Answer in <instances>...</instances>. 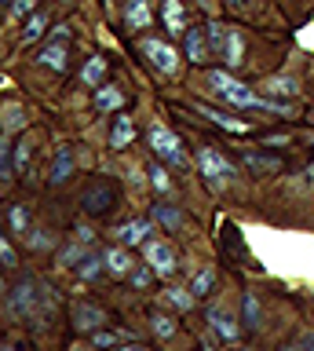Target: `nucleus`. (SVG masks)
Segmentation results:
<instances>
[{
  "instance_id": "obj_1",
  "label": "nucleus",
  "mask_w": 314,
  "mask_h": 351,
  "mask_svg": "<svg viewBox=\"0 0 314 351\" xmlns=\"http://www.w3.org/2000/svg\"><path fill=\"white\" fill-rule=\"evenodd\" d=\"M209 84H212V92L226 99V103H234V106H252V110H274V114H289V103H278V99H263V95H256L252 88H245V84H237L231 73H223V70H215L209 77Z\"/></svg>"
},
{
  "instance_id": "obj_2",
  "label": "nucleus",
  "mask_w": 314,
  "mask_h": 351,
  "mask_svg": "<svg viewBox=\"0 0 314 351\" xmlns=\"http://www.w3.org/2000/svg\"><path fill=\"white\" fill-rule=\"evenodd\" d=\"M12 311L18 318H26V322H40L44 315H51V293L34 278L18 282L15 293H12Z\"/></svg>"
},
{
  "instance_id": "obj_3",
  "label": "nucleus",
  "mask_w": 314,
  "mask_h": 351,
  "mask_svg": "<svg viewBox=\"0 0 314 351\" xmlns=\"http://www.w3.org/2000/svg\"><path fill=\"white\" fill-rule=\"evenodd\" d=\"M198 169H201V176L215 186V191L226 186V183H231V176H234V165L226 161L215 147H201L198 150Z\"/></svg>"
},
{
  "instance_id": "obj_4",
  "label": "nucleus",
  "mask_w": 314,
  "mask_h": 351,
  "mask_svg": "<svg viewBox=\"0 0 314 351\" xmlns=\"http://www.w3.org/2000/svg\"><path fill=\"white\" fill-rule=\"evenodd\" d=\"M150 147H154V154H157V158H165L168 165H179V169L187 165V154H183L179 136H176V132H168L165 125H157V121L150 125Z\"/></svg>"
},
{
  "instance_id": "obj_5",
  "label": "nucleus",
  "mask_w": 314,
  "mask_h": 351,
  "mask_svg": "<svg viewBox=\"0 0 314 351\" xmlns=\"http://www.w3.org/2000/svg\"><path fill=\"white\" fill-rule=\"evenodd\" d=\"M146 263L157 278H168V274H176V267H179L176 249H172L168 241H146Z\"/></svg>"
},
{
  "instance_id": "obj_6",
  "label": "nucleus",
  "mask_w": 314,
  "mask_h": 351,
  "mask_svg": "<svg viewBox=\"0 0 314 351\" xmlns=\"http://www.w3.org/2000/svg\"><path fill=\"white\" fill-rule=\"evenodd\" d=\"M143 55L150 59V66H154L157 73H176L179 70V55L165 40H143Z\"/></svg>"
},
{
  "instance_id": "obj_7",
  "label": "nucleus",
  "mask_w": 314,
  "mask_h": 351,
  "mask_svg": "<svg viewBox=\"0 0 314 351\" xmlns=\"http://www.w3.org/2000/svg\"><path fill=\"white\" fill-rule=\"evenodd\" d=\"M125 22H128V29H146L150 22H154V11H150L146 0H128V8H125Z\"/></svg>"
},
{
  "instance_id": "obj_8",
  "label": "nucleus",
  "mask_w": 314,
  "mask_h": 351,
  "mask_svg": "<svg viewBox=\"0 0 314 351\" xmlns=\"http://www.w3.org/2000/svg\"><path fill=\"white\" fill-rule=\"evenodd\" d=\"M73 326L84 329V333H88V329H99L103 326V311L92 307V304H73Z\"/></svg>"
},
{
  "instance_id": "obj_9",
  "label": "nucleus",
  "mask_w": 314,
  "mask_h": 351,
  "mask_svg": "<svg viewBox=\"0 0 314 351\" xmlns=\"http://www.w3.org/2000/svg\"><path fill=\"white\" fill-rule=\"evenodd\" d=\"M103 263H106V271H110V274H117V278H125V274L135 271V263H132V256H128L125 249H106Z\"/></svg>"
},
{
  "instance_id": "obj_10",
  "label": "nucleus",
  "mask_w": 314,
  "mask_h": 351,
  "mask_svg": "<svg viewBox=\"0 0 314 351\" xmlns=\"http://www.w3.org/2000/svg\"><path fill=\"white\" fill-rule=\"evenodd\" d=\"M165 26H168L172 37H187V19H183L179 0H165Z\"/></svg>"
},
{
  "instance_id": "obj_11",
  "label": "nucleus",
  "mask_w": 314,
  "mask_h": 351,
  "mask_svg": "<svg viewBox=\"0 0 314 351\" xmlns=\"http://www.w3.org/2000/svg\"><path fill=\"white\" fill-rule=\"evenodd\" d=\"M150 230H154L150 219H132V223H125L121 230H117V238H121L125 245H139V241H146Z\"/></svg>"
},
{
  "instance_id": "obj_12",
  "label": "nucleus",
  "mask_w": 314,
  "mask_h": 351,
  "mask_svg": "<svg viewBox=\"0 0 314 351\" xmlns=\"http://www.w3.org/2000/svg\"><path fill=\"white\" fill-rule=\"evenodd\" d=\"M66 59H70V55H66V44H62V40H55V44H48V48H40V62H44L48 66V70H66Z\"/></svg>"
},
{
  "instance_id": "obj_13",
  "label": "nucleus",
  "mask_w": 314,
  "mask_h": 351,
  "mask_svg": "<svg viewBox=\"0 0 314 351\" xmlns=\"http://www.w3.org/2000/svg\"><path fill=\"white\" fill-rule=\"evenodd\" d=\"M245 44H241V33L237 29H226V40H223V59H226V66H241L245 59Z\"/></svg>"
},
{
  "instance_id": "obj_14",
  "label": "nucleus",
  "mask_w": 314,
  "mask_h": 351,
  "mask_svg": "<svg viewBox=\"0 0 314 351\" xmlns=\"http://www.w3.org/2000/svg\"><path fill=\"white\" fill-rule=\"evenodd\" d=\"M209 322H212V329H220L223 340H237V337H241V329H237V322L226 311H209Z\"/></svg>"
},
{
  "instance_id": "obj_15",
  "label": "nucleus",
  "mask_w": 314,
  "mask_h": 351,
  "mask_svg": "<svg viewBox=\"0 0 314 351\" xmlns=\"http://www.w3.org/2000/svg\"><path fill=\"white\" fill-rule=\"evenodd\" d=\"M70 169H73V154H70V147H59L55 150V165H51V183H66Z\"/></svg>"
},
{
  "instance_id": "obj_16",
  "label": "nucleus",
  "mask_w": 314,
  "mask_h": 351,
  "mask_svg": "<svg viewBox=\"0 0 314 351\" xmlns=\"http://www.w3.org/2000/svg\"><path fill=\"white\" fill-rule=\"evenodd\" d=\"M187 59L190 62H205V59H209V44H205L201 29H187Z\"/></svg>"
},
{
  "instance_id": "obj_17",
  "label": "nucleus",
  "mask_w": 314,
  "mask_h": 351,
  "mask_svg": "<svg viewBox=\"0 0 314 351\" xmlns=\"http://www.w3.org/2000/svg\"><path fill=\"white\" fill-rule=\"evenodd\" d=\"M92 256V252H88V241H73V245H66V249H62L59 252V263H62V267H77V263L81 260H88Z\"/></svg>"
},
{
  "instance_id": "obj_18",
  "label": "nucleus",
  "mask_w": 314,
  "mask_h": 351,
  "mask_svg": "<svg viewBox=\"0 0 314 351\" xmlns=\"http://www.w3.org/2000/svg\"><path fill=\"white\" fill-rule=\"evenodd\" d=\"M198 114H205L209 121H215V125H223L226 132H248V121H234V117H226V114H220V110H212V106L198 103Z\"/></svg>"
},
{
  "instance_id": "obj_19",
  "label": "nucleus",
  "mask_w": 314,
  "mask_h": 351,
  "mask_svg": "<svg viewBox=\"0 0 314 351\" xmlns=\"http://www.w3.org/2000/svg\"><path fill=\"white\" fill-rule=\"evenodd\" d=\"M132 136H135V125H132V117H121L114 125V136H110V147L114 150H125L128 143H132Z\"/></svg>"
},
{
  "instance_id": "obj_20",
  "label": "nucleus",
  "mask_w": 314,
  "mask_h": 351,
  "mask_svg": "<svg viewBox=\"0 0 314 351\" xmlns=\"http://www.w3.org/2000/svg\"><path fill=\"white\" fill-rule=\"evenodd\" d=\"M215 285V267H205V271H198L194 274V282H190V293L194 296H209V289Z\"/></svg>"
},
{
  "instance_id": "obj_21",
  "label": "nucleus",
  "mask_w": 314,
  "mask_h": 351,
  "mask_svg": "<svg viewBox=\"0 0 314 351\" xmlns=\"http://www.w3.org/2000/svg\"><path fill=\"white\" fill-rule=\"evenodd\" d=\"M121 103H125V95L117 88H99L95 92V110H117Z\"/></svg>"
},
{
  "instance_id": "obj_22",
  "label": "nucleus",
  "mask_w": 314,
  "mask_h": 351,
  "mask_svg": "<svg viewBox=\"0 0 314 351\" xmlns=\"http://www.w3.org/2000/svg\"><path fill=\"white\" fill-rule=\"evenodd\" d=\"M263 88L270 92V99H274V95H296L300 92V84L292 81V77H274V81H267Z\"/></svg>"
},
{
  "instance_id": "obj_23",
  "label": "nucleus",
  "mask_w": 314,
  "mask_h": 351,
  "mask_svg": "<svg viewBox=\"0 0 314 351\" xmlns=\"http://www.w3.org/2000/svg\"><path fill=\"white\" fill-rule=\"evenodd\" d=\"M103 73H106V62L99 59V55H95V59H88V66H84V73H81V77H84V84H92V88H95V84L103 81Z\"/></svg>"
},
{
  "instance_id": "obj_24",
  "label": "nucleus",
  "mask_w": 314,
  "mask_h": 351,
  "mask_svg": "<svg viewBox=\"0 0 314 351\" xmlns=\"http://www.w3.org/2000/svg\"><path fill=\"white\" fill-rule=\"evenodd\" d=\"M29 154H34V139L23 136L18 139V147H15V172H26V165H29Z\"/></svg>"
},
{
  "instance_id": "obj_25",
  "label": "nucleus",
  "mask_w": 314,
  "mask_h": 351,
  "mask_svg": "<svg viewBox=\"0 0 314 351\" xmlns=\"http://www.w3.org/2000/svg\"><path fill=\"white\" fill-rule=\"evenodd\" d=\"M154 216H157L165 227H172V230H179V227H183V216H179L172 205H154Z\"/></svg>"
},
{
  "instance_id": "obj_26",
  "label": "nucleus",
  "mask_w": 314,
  "mask_h": 351,
  "mask_svg": "<svg viewBox=\"0 0 314 351\" xmlns=\"http://www.w3.org/2000/svg\"><path fill=\"white\" fill-rule=\"evenodd\" d=\"M165 296H168V304H172V307H179V311H190L194 300H198V296H194L190 289H168Z\"/></svg>"
},
{
  "instance_id": "obj_27",
  "label": "nucleus",
  "mask_w": 314,
  "mask_h": 351,
  "mask_svg": "<svg viewBox=\"0 0 314 351\" xmlns=\"http://www.w3.org/2000/svg\"><path fill=\"white\" fill-rule=\"evenodd\" d=\"M44 26H48V19L44 15H29L26 19V29H23V40L29 44V40H37L40 33H44Z\"/></svg>"
},
{
  "instance_id": "obj_28",
  "label": "nucleus",
  "mask_w": 314,
  "mask_h": 351,
  "mask_svg": "<svg viewBox=\"0 0 314 351\" xmlns=\"http://www.w3.org/2000/svg\"><path fill=\"white\" fill-rule=\"evenodd\" d=\"M154 333L161 340H168V337H176V322H172L168 315H154Z\"/></svg>"
},
{
  "instance_id": "obj_29",
  "label": "nucleus",
  "mask_w": 314,
  "mask_h": 351,
  "mask_svg": "<svg viewBox=\"0 0 314 351\" xmlns=\"http://www.w3.org/2000/svg\"><path fill=\"white\" fill-rule=\"evenodd\" d=\"M150 183H154V191H157V194L172 191V180H168V172H165V169H157V165L150 169Z\"/></svg>"
},
{
  "instance_id": "obj_30",
  "label": "nucleus",
  "mask_w": 314,
  "mask_h": 351,
  "mask_svg": "<svg viewBox=\"0 0 314 351\" xmlns=\"http://www.w3.org/2000/svg\"><path fill=\"white\" fill-rule=\"evenodd\" d=\"M245 165H248V169H256V172H274V169H278L274 158H256V154H248Z\"/></svg>"
},
{
  "instance_id": "obj_31",
  "label": "nucleus",
  "mask_w": 314,
  "mask_h": 351,
  "mask_svg": "<svg viewBox=\"0 0 314 351\" xmlns=\"http://www.w3.org/2000/svg\"><path fill=\"white\" fill-rule=\"evenodd\" d=\"M4 125H8V132H12V128H23V125H26L23 106H8V110H4Z\"/></svg>"
},
{
  "instance_id": "obj_32",
  "label": "nucleus",
  "mask_w": 314,
  "mask_h": 351,
  "mask_svg": "<svg viewBox=\"0 0 314 351\" xmlns=\"http://www.w3.org/2000/svg\"><path fill=\"white\" fill-rule=\"evenodd\" d=\"M245 318H248V326H259V304L252 293H245Z\"/></svg>"
},
{
  "instance_id": "obj_33",
  "label": "nucleus",
  "mask_w": 314,
  "mask_h": 351,
  "mask_svg": "<svg viewBox=\"0 0 314 351\" xmlns=\"http://www.w3.org/2000/svg\"><path fill=\"white\" fill-rule=\"evenodd\" d=\"M12 227L18 230V234H23V230L29 227V216H26V208H23V205H12Z\"/></svg>"
},
{
  "instance_id": "obj_34",
  "label": "nucleus",
  "mask_w": 314,
  "mask_h": 351,
  "mask_svg": "<svg viewBox=\"0 0 314 351\" xmlns=\"http://www.w3.org/2000/svg\"><path fill=\"white\" fill-rule=\"evenodd\" d=\"M12 180V165H8V139H0V183Z\"/></svg>"
},
{
  "instance_id": "obj_35",
  "label": "nucleus",
  "mask_w": 314,
  "mask_h": 351,
  "mask_svg": "<svg viewBox=\"0 0 314 351\" xmlns=\"http://www.w3.org/2000/svg\"><path fill=\"white\" fill-rule=\"evenodd\" d=\"M99 271H103L99 256H88V260H84V267H81V278L88 282V278H95V274H99Z\"/></svg>"
},
{
  "instance_id": "obj_36",
  "label": "nucleus",
  "mask_w": 314,
  "mask_h": 351,
  "mask_svg": "<svg viewBox=\"0 0 314 351\" xmlns=\"http://www.w3.org/2000/svg\"><path fill=\"white\" fill-rule=\"evenodd\" d=\"M34 11V0H15L12 4V19H23V15H29Z\"/></svg>"
},
{
  "instance_id": "obj_37",
  "label": "nucleus",
  "mask_w": 314,
  "mask_h": 351,
  "mask_svg": "<svg viewBox=\"0 0 314 351\" xmlns=\"http://www.w3.org/2000/svg\"><path fill=\"white\" fill-rule=\"evenodd\" d=\"M0 260H4V263H15V249L8 245L4 238H0Z\"/></svg>"
},
{
  "instance_id": "obj_38",
  "label": "nucleus",
  "mask_w": 314,
  "mask_h": 351,
  "mask_svg": "<svg viewBox=\"0 0 314 351\" xmlns=\"http://www.w3.org/2000/svg\"><path fill=\"white\" fill-rule=\"evenodd\" d=\"M114 340H117L114 333H95V344H99V348H110Z\"/></svg>"
},
{
  "instance_id": "obj_39",
  "label": "nucleus",
  "mask_w": 314,
  "mask_h": 351,
  "mask_svg": "<svg viewBox=\"0 0 314 351\" xmlns=\"http://www.w3.org/2000/svg\"><path fill=\"white\" fill-rule=\"evenodd\" d=\"M150 274H154V271H132V278H135V285H146Z\"/></svg>"
},
{
  "instance_id": "obj_40",
  "label": "nucleus",
  "mask_w": 314,
  "mask_h": 351,
  "mask_svg": "<svg viewBox=\"0 0 314 351\" xmlns=\"http://www.w3.org/2000/svg\"><path fill=\"white\" fill-rule=\"evenodd\" d=\"M303 348H307V351H314V333H307V337H303Z\"/></svg>"
},
{
  "instance_id": "obj_41",
  "label": "nucleus",
  "mask_w": 314,
  "mask_h": 351,
  "mask_svg": "<svg viewBox=\"0 0 314 351\" xmlns=\"http://www.w3.org/2000/svg\"><path fill=\"white\" fill-rule=\"evenodd\" d=\"M121 351H146V348H128V344H125V348H121Z\"/></svg>"
},
{
  "instance_id": "obj_42",
  "label": "nucleus",
  "mask_w": 314,
  "mask_h": 351,
  "mask_svg": "<svg viewBox=\"0 0 314 351\" xmlns=\"http://www.w3.org/2000/svg\"><path fill=\"white\" fill-rule=\"evenodd\" d=\"M281 351H307V348H281Z\"/></svg>"
},
{
  "instance_id": "obj_43",
  "label": "nucleus",
  "mask_w": 314,
  "mask_h": 351,
  "mask_svg": "<svg viewBox=\"0 0 314 351\" xmlns=\"http://www.w3.org/2000/svg\"><path fill=\"white\" fill-rule=\"evenodd\" d=\"M73 351H88V348H73Z\"/></svg>"
},
{
  "instance_id": "obj_44",
  "label": "nucleus",
  "mask_w": 314,
  "mask_h": 351,
  "mask_svg": "<svg viewBox=\"0 0 314 351\" xmlns=\"http://www.w3.org/2000/svg\"><path fill=\"white\" fill-rule=\"evenodd\" d=\"M231 4H241V0H231Z\"/></svg>"
},
{
  "instance_id": "obj_45",
  "label": "nucleus",
  "mask_w": 314,
  "mask_h": 351,
  "mask_svg": "<svg viewBox=\"0 0 314 351\" xmlns=\"http://www.w3.org/2000/svg\"><path fill=\"white\" fill-rule=\"evenodd\" d=\"M0 289H4V278H0Z\"/></svg>"
},
{
  "instance_id": "obj_46",
  "label": "nucleus",
  "mask_w": 314,
  "mask_h": 351,
  "mask_svg": "<svg viewBox=\"0 0 314 351\" xmlns=\"http://www.w3.org/2000/svg\"><path fill=\"white\" fill-rule=\"evenodd\" d=\"M0 351H12V348H0Z\"/></svg>"
},
{
  "instance_id": "obj_47",
  "label": "nucleus",
  "mask_w": 314,
  "mask_h": 351,
  "mask_svg": "<svg viewBox=\"0 0 314 351\" xmlns=\"http://www.w3.org/2000/svg\"><path fill=\"white\" fill-rule=\"evenodd\" d=\"M0 4H8V0H0Z\"/></svg>"
}]
</instances>
